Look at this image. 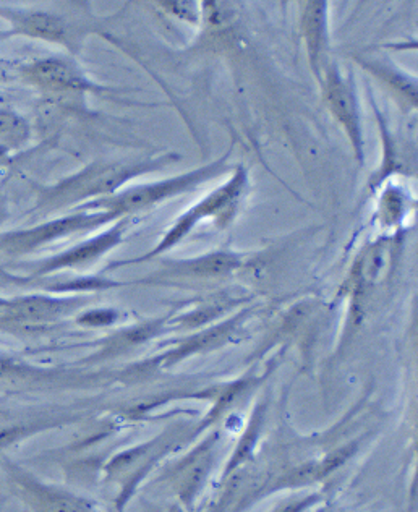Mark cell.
Returning <instances> with one entry per match:
<instances>
[{"label":"cell","instance_id":"obj_1","mask_svg":"<svg viewBox=\"0 0 418 512\" xmlns=\"http://www.w3.org/2000/svg\"><path fill=\"white\" fill-rule=\"evenodd\" d=\"M0 469L12 495L30 512H94L90 504L69 491L43 482L10 457H0Z\"/></svg>","mask_w":418,"mask_h":512},{"label":"cell","instance_id":"obj_2","mask_svg":"<svg viewBox=\"0 0 418 512\" xmlns=\"http://www.w3.org/2000/svg\"><path fill=\"white\" fill-rule=\"evenodd\" d=\"M67 308V303L49 297H23V299L5 300L0 308V329L5 331H25L26 328L43 325L54 320Z\"/></svg>","mask_w":418,"mask_h":512},{"label":"cell","instance_id":"obj_3","mask_svg":"<svg viewBox=\"0 0 418 512\" xmlns=\"http://www.w3.org/2000/svg\"><path fill=\"white\" fill-rule=\"evenodd\" d=\"M99 221H101L99 218L77 216V218L51 222V224L36 227V229H30V231L12 232V234L4 235L0 239V250H4V252L10 253V255H23V253L35 250L39 245L57 239L60 235L78 231V229L91 226L94 222Z\"/></svg>","mask_w":418,"mask_h":512},{"label":"cell","instance_id":"obj_4","mask_svg":"<svg viewBox=\"0 0 418 512\" xmlns=\"http://www.w3.org/2000/svg\"><path fill=\"white\" fill-rule=\"evenodd\" d=\"M47 417L35 412H26L25 409L4 410L0 412V456H4L7 449L30 440L31 436L51 427Z\"/></svg>","mask_w":418,"mask_h":512},{"label":"cell","instance_id":"obj_5","mask_svg":"<svg viewBox=\"0 0 418 512\" xmlns=\"http://www.w3.org/2000/svg\"><path fill=\"white\" fill-rule=\"evenodd\" d=\"M44 380L43 373L12 355L0 354V391L25 393Z\"/></svg>","mask_w":418,"mask_h":512},{"label":"cell","instance_id":"obj_6","mask_svg":"<svg viewBox=\"0 0 418 512\" xmlns=\"http://www.w3.org/2000/svg\"><path fill=\"white\" fill-rule=\"evenodd\" d=\"M31 82L51 88H80L82 77L67 62L59 59H47L36 62L26 70Z\"/></svg>","mask_w":418,"mask_h":512},{"label":"cell","instance_id":"obj_7","mask_svg":"<svg viewBox=\"0 0 418 512\" xmlns=\"http://www.w3.org/2000/svg\"><path fill=\"white\" fill-rule=\"evenodd\" d=\"M116 239L117 235L114 232L104 235V237H99V239L93 240L90 244L82 245V247L75 248L72 252L52 258L51 261H47L43 268L39 269V273H49V271H54V269L82 265V263H86V261L93 260L96 256L101 255L104 250H107L116 242Z\"/></svg>","mask_w":418,"mask_h":512},{"label":"cell","instance_id":"obj_8","mask_svg":"<svg viewBox=\"0 0 418 512\" xmlns=\"http://www.w3.org/2000/svg\"><path fill=\"white\" fill-rule=\"evenodd\" d=\"M15 31L36 38L49 39V41H62L65 36L64 26L57 18L46 13H30L15 18Z\"/></svg>","mask_w":418,"mask_h":512},{"label":"cell","instance_id":"obj_9","mask_svg":"<svg viewBox=\"0 0 418 512\" xmlns=\"http://www.w3.org/2000/svg\"><path fill=\"white\" fill-rule=\"evenodd\" d=\"M188 180H174L169 184L154 185V187L138 188L133 192L125 193L117 200L114 210H132L138 206L150 203V201L158 200V198L166 197L169 193L179 190L180 187L188 184Z\"/></svg>","mask_w":418,"mask_h":512},{"label":"cell","instance_id":"obj_10","mask_svg":"<svg viewBox=\"0 0 418 512\" xmlns=\"http://www.w3.org/2000/svg\"><path fill=\"white\" fill-rule=\"evenodd\" d=\"M329 103L333 106L334 114L342 120V124L349 128V132L357 137V120H355V109L349 91L336 77L329 82Z\"/></svg>","mask_w":418,"mask_h":512},{"label":"cell","instance_id":"obj_11","mask_svg":"<svg viewBox=\"0 0 418 512\" xmlns=\"http://www.w3.org/2000/svg\"><path fill=\"white\" fill-rule=\"evenodd\" d=\"M235 265V260L229 255L209 256L206 260L200 261L195 266V271L201 274H219L224 273L227 269H231Z\"/></svg>","mask_w":418,"mask_h":512},{"label":"cell","instance_id":"obj_12","mask_svg":"<svg viewBox=\"0 0 418 512\" xmlns=\"http://www.w3.org/2000/svg\"><path fill=\"white\" fill-rule=\"evenodd\" d=\"M114 320V313L111 312H91L88 315L83 316L82 323H86V325H107V323H111Z\"/></svg>","mask_w":418,"mask_h":512},{"label":"cell","instance_id":"obj_13","mask_svg":"<svg viewBox=\"0 0 418 512\" xmlns=\"http://www.w3.org/2000/svg\"><path fill=\"white\" fill-rule=\"evenodd\" d=\"M4 221V206H2V200H0V224Z\"/></svg>","mask_w":418,"mask_h":512},{"label":"cell","instance_id":"obj_14","mask_svg":"<svg viewBox=\"0 0 418 512\" xmlns=\"http://www.w3.org/2000/svg\"><path fill=\"white\" fill-rule=\"evenodd\" d=\"M5 300H0V308L4 307Z\"/></svg>","mask_w":418,"mask_h":512},{"label":"cell","instance_id":"obj_15","mask_svg":"<svg viewBox=\"0 0 418 512\" xmlns=\"http://www.w3.org/2000/svg\"><path fill=\"white\" fill-rule=\"evenodd\" d=\"M0 512H2V500H0Z\"/></svg>","mask_w":418,"mask_h":512}]
</instances>
